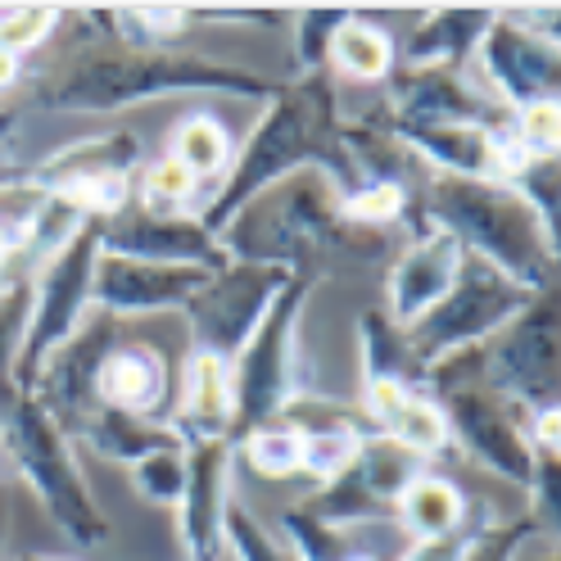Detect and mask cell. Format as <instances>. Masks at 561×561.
<instances>
[{"instance_id":"7a4b0ae2","label":"cell","mask_w":561,"mask_h":561,"mask_svg":"<svg viewBox=\"0 0 561 561\" xmlns=\"http://www.w3.org/2000/svg\"><path fill=\"white\" fill-rule=\"evenodd\" d=\"M178 91H227L272 100L280 87L272 78H259L240 64H218L182 50H127V46H95L68 55L59 68L37 82L32 104L64 114H114L127 104H146Z\"/></svg>"},{"instance_id":"9a60e30c","label":"cell","mask_w":561,"mask_h":561,"mask_svg":"<svg viewBox=\"0 0 561 561\" xmlns=\"http://www.w3.org/2000/svg\"><path fill=\"white\" fill-rule=\"evenodd\" d=\"M118 340H123V331H118L114 312L91 308L87 322L42 363L37 380H32V394L55 416V426L64 435H78L82 421L95 412V376H100L104 354H110Z\"/></svg>"},{"instance_id":"4dcf8cb0","label":"cell","mask_w":561,"mask_h":561,"mask_svg":"<svg viewBox=\"0 0 561 561\" xmlns=\"http://www.w3.org/2000/svg\"><path fill=\"white\" fill-rule=\"evenodd\" d=\"M236 448L244 453V462H250L259 476H272V480L299 476V431L286 426V421L259 426L254 435H244Z\"/></svg>"},{"instance_id":"b9f144b4","label":"cell","mask_w":561,"mask_h":561,"mask_svg":"<svg viewBox=\"0 0 561 561\" xmlns=\"http://www.w3.org/2000/svg\"><path fill=\"white\" fill-rule=\"evenodd\" d=\"M484 520H467L458 535H444V539H421V543H412L399 561H462V552H467V543H471V535L480 530Z\"/></svg>"},{"instance_id":"ffe728a7","label":"cell","mask_w":561,"mask_h":561,"mask_svg":"<svg viewBox=\"0 0 561 561\" xmlns=\"http://www.w3.org/2000/svg\"><path fill=\"white\" fill-rule=\"evenodd\" d=\"M95 408H114L127 416L163 421L168 408V363L146 340H118L100 363Z\"/></svg>"},{"instance_id":"f6af8a7d","label":"cell","mask_w":561,"mask_h":561,"mask_svg":"<svg viewBox=\"0 0 561 561\" xmlns=\"http://www.w3.org/2000/svg\"><path fill=\"white\" fill-rule=\"evenodd\" d=\"M19 561H78V557H55V552H19Z\"/></svg>"},{"instance_id":"603a6c76","label":"cell","mask_w":561,"mask_h":561,"mask_svg":"<svg viewBox=\"0 0 561 561\" xmlns=\"http://www.w3.org/2000/svg\"><path fill=\"white\" fill-rule=\"evenodd\" d=\"M494 23V10H435L421 14L408 50H403V68H462L480 37Z\"/></svg>"},{"instance_id":"836d02e7","label":"cell","mask_w":561,"mask_h":561,"mask_svg":"<svg viewBox=\"0 0 561 561\" xmlns=\"http://www.w3.org/2000/svg\"><path fill=\"white\" fill-rule=\"evenodd\" d=\"M222 548L236 557V561H290L286 552L276 548V539L263 530V520L244 507L236 494L227 499L222 507Z\"/></svg>"},{"instance_id":"277c9868","label":"cell","mask_w":561,"mask_h":561,"mask_svg":"<svg viewBox=\"0 0 561 561\" xmlns=\"http://www.w3.org/2000/svg\"><path fill=\"white\" fill-rule=\"evenodd\" d=\"M431 227L448 231L462 244V254L484 259L525 290H552L557 272V236L539 222L507 182H476V178H439L426 191Z\"/></svg>"},{"instance_id":"ee69618b","label":"cell","mask_w":561,"mask_h":561,"mask_svg":"<svg viewBox=\"0 0 561 561\" xmlns=\"http://www.w3.org/2000/svg\"><path fill=\"white\" fill-rule=\"evenodd\" d=\"M19 73H23V55H14V50L0 46V91L14 87V82H19Z\"/></svg>"},{"instance_id":"9c48e42d","label":"cell","mask_w":561,"mask_h":561,"mask_svg":"<svg viewBox=\"0 0 561 561\" xmlns=\"http://www.w3.org/2000/svg\"><path fill=\"white\" fill-rule=\"evenodd\" d=\"M480 380L525 416L561 408V327L552 290L535 295L530 308L480 344Z\"/></svg>"},{"instance_id":"30bf717a","label":"cell","mask_w":561,"mask_h":561,"mask_svg":"<svg viewBox=\"0 0 561 561\" xmlns=\"http://www.w3.org/2000/svg\"><path fill=\"white\" fill-rule=\"evenodd\" d=\"M431 399L439 403L448 421V439H458L484 471H494L512 484H525V494H530L535 448L512 403H503L494 390H484V380L444 385V390H431Z\"/></svg>"},{"instance_id":"5b68a950","label":"cell","mask_w":561,"mask_h":561,"mask_svg":"<svg viewBox=\"0 0 561 561\" xmlns=\"http://www.w3.org/2000/svg\"><path fill=\"white\" fill-rule=\"evenodd\" d=\"M0 448H5L10 467L27 480L32 494H37L46 516L78 548H91L110 535V520H104L95 494L82 480L73 444L55 426V416L37 403V394L19 390V385L0 390Z\"/></svg>"},{"instance_id":"8fae6325","label":"cell","mask_w":561,"mask_h":561,"mask_svg":"<svg viewBox=\"0 0 561 561\" xmlns=\"http://www.w3.org/2000/svg\"><path fill=\"white\" fill-rule=\"evenodd\" d=\"M290 276L295 272L267 267V263H227L222 272L208 276V286L182 308L199 354L231 363L244 348V340L254 335V327L263 322L272 299L286 290Z\"/></svg>"},{"instance_id":"8992f818","label":"cell","mask_w":561,"mask_h":561,"mask_svg":"<svg viewBox=\"0 0 561 561\" xmlns=\"http://www.w3.org/2000/svg\"><path fill=\"white\" fill-rule=\"evenodd\" d=\"M312 280H318V272H295L286 290L263 312L254 335L231 358V435H227L231 448L259 426L280 421L286 403L304 394L295 380V322L312 295Z\"/></svg>"},{"instance_id":"6da1fadb","label":"cell","mask_w":561,"mask_h":561,"mask_svg":"<svg viewBox=\"0 0 561 561\" xmlns=\"http://www.w3.org/2000/svg\"><path fill=\"white\" fill-rule=\"evenodd\" d=\"M308 168L322 172L340 191V199L363 186V172L354 168L348 146H344V118H340V95H335L331 73H308L272 95V110L263 114L254 136L244 140L222 191L214 195V204H204L199 227L208 236H222L227 222L254 195H263L267 186L295 178V172H308Z\"/></svg>"},{"instance_id":"d6986e66","label":"cell","mask_w":561,"mask_h":561,"mask_svg":"<svg viewBox=\"0 0 561 561\" xmlns=\"http://www.w3.org/2000/svg\"><path fill=\"white\" fill-rule=\"evenodd\" d=\"M186 494L178 507V530L186 543V561H222V507L231 499L227 462L231 444H186Z\"/></svg>"},{"instance_id":"44dd1931","label":"cell","mask_w":561,"mask_h":561,"mask_svg":"<svg viewBox=\"0 0 561 561\" xmlns=\"http://www.w3.org/2000/svg\"><path fill=\"white\" fill-rule=\"evenodd\" d=\"M140 168V140L136 131H104L95 140H78L42 163L23 168V178L46 191V195H64L73 186H87V182H100V178H136Z\"/></svg>"},{"instance_id":"4316f807","label":"cell","mask_w":561,"mask_h":561,"mask_svg":"<svg viewBox=\"0 0 561 561\" xmlns=\"http://www.w3.org/2000/svg\"><path fill=\"white\" fill-rule=\"evenodd\" d=\"M358 340H363V380H403L408 390H426V367L408 354L403 331L385 318V308H367L358 322Z\"/></svg>"},{"instance_id":"4fadbf2b","label":"cell","mask_w":561,"mask_h":561,"mask_svg":"<svg viewBox=\"0 0 561 561\" xmlns=\"http://www.w3.org/2000/svg\"><path fill=\"white\" fill-rule=\"evenodd\" d=\"M499 110L516 114L525 104L557 100L561 87V50L552 37H539L512 10H494V23L476 46V78H471Z\"/></svg>"},{"instance_id":"7bdbcfd3","label":"cell","mask_w":561,"mask_h":561,"mask_svg":"<svg viewBox=\"0 0 561 561\" xmlns=\"http://www.w3.org/2000/svg\"><path fill=\"white\" fill-rule=\"evenodd\" d=\"M19 131V110L14 114H0V182H10L19 168H10V140Z\"/></svg>"},{"instance_id":"d6a6232c","label":"cell","mask_w":561,"mask_h":561,"mask_svg":"<svg viewBox=\"0 0 561 561\" xmlns=\"http://www.w3.org/2000/svg\"><path fill=\"white\" fill-rule=\"evenodd\" d=\"M195 186H199L195 172L182 168L172 154H163L140 172V208L146 214H182V204L195 195Z\"/></svg>"},{"instance_id":"60d3db41","label":"cell","mask_w":561,"mask_h":561,"mask_svg":"<svg viewBox=\"0 0 561 561\" xmlns=\"http://www.w3.org/2000/svg\"><path fill=\"white\" fill-rule=\"evenodd\" d=\"M55 23H59L55 10H10V14H0V46L23 55L32 46H42L55 32Z\"/></svg>"},{"instance_id":"cb8c5ba5","label":"cell","mask_w":561,"mask_h":561,"mask_svg":"<svg viewBox=\"0 0 561 561\" xmlns=\"http://www.w3.org/2000/svg\"><path fill=\"white\" fill-rule=\"evenodd\" d=\"M78 439H87L91 453L110 462H123V467H136L140 458H150V453H172L182 448L178 431L168 426V421H146V416H127V412H114V408H95Z\"/></svg>"},{"instance_id":"484cf974","label":"cell","mask_w":561,"mask_h":561,"mask_svg":"<svg viewBox=\"0 0 561 561\" xmlns=\"http://www.w3.org/2000/svg\"><path fill=\"white\" fill-rule=\"evenodd\" d=\"M327 73H331V78H348V82H385V78L394 73L390 32L376 27V23H367L363 14H348L344 27L331 37Z\"/></svg>"},{"instance_id":"f546056e","label":"cell","mask_w":561,"mask_h":561,"mask_svg":"<svg viewBox=\"0 0 561 561\" xmlns=\"http://www.w3.org/2000/svg\"><path fill=\"white\" fill-rule=\"evenodd\" d=\"M280 535L290 539L295 561H348L354 557L348 530H335V525L308 516L304 507H290L286 516H280Z\"/></svg>"},{"instance_id":"ba28073f","label":"cell","mask_w":561,"mask_h":561,"mask_svg":"<svg viewBox=\"0 0 561 561\" xmlns=\"http://www.w3.org/2000/svg\"><path fill=\"white\" fill-rule=\"evenodd\" d=\"M100 236H104V218H87L37 267V276H32V318H27V331H23L19 363H14L19 390H32L42 363L87 322L91 280H95V263H100Z\"/></svg>"},{"instance_id":"d4e9b609","label":"cell","mask_w":561,"mask_h":561,"mask_svg":"<svg viewBox=\"0 0 561 561\" xmlns=\"http://www.w3.org/2000/svg\"><path fill=\"white\" fill-rule=\"evenodd\" d=\"M467 499H462V489L444 480V476H431V471H421L408 489H403V499L394 507V520L403 525V535L412 543L421 539H444V535H458L462 525H467Z\"/></svg>"},{"instance_id":"e0dca14e","label":"cell","mask_w":561,"mask_h":561,"mask_svg":"<svg viewBox=\"0 0 561 561\" xmlns=\"http://www.w3.org/2000/svg\"><path fill=\"white\" fill-rule=\"evenodd\" d=\"M204 267H178V263H136L100 254L95 280H91V308L127 318V312H159V308H186L204 286Z\"/></svg>"},{"instance_id":"52a82bcc","label":"cell","mask_w":561,"mask_h":561,"mask_svg":"<svg viewBox=\"0 0 561 561\" xmlns=\"http://www.w3.org/2000/svg\"><path fill=\"white\" fill-rule=\"evenodd\" d=\"M535 299V290L516 286L512 276H503L499 267H489L484 259L476 254H462V267L453 276L448 295L416 318L403 340H408V354L421 363V367H435L462 348H476L484 344L494 331H503L516 312H525Z\"/></svg>"},{"instance_id":"74e56055","label":"cell","mask_w":561,"mask_h":561,"mask_svg":"<svg viewBox=\"0 0 561 561\" xmlns=\"http://www.w3.org/2000/svg\"><path fill=\"white\" fill-rule=\"evenodd\" d=\"M516 146L530 154V159H548L557 154V140H561V104L557 100H539V104H525V110L507 114Z\"/></svg>"},{"instance_id":"5bb4252c","label":"cell","mask_w":561,"mask_h":561,"mask_svg":"<svg viewBox=\"0 0 561 561\" xmlns=\"http://www.w3.org/2000/svg\"><path fill=\"white\" fill-rule=\"evenodd\" d=\"M380 114V110H376ZM507 110H499L462 68H394L385 78V127H494Z\"/></svg>"},{"instance_id":"1f68e13d","label":"cell","mask_w":561,"mask_h":561,"mask_svg":"<svg viewBox=\"0 0 561 561\" xmlns=\"http://www.w3.org/2000/svg\"><path fill=\"white\" fill-rule=\"evenodd\" d=\"M131 484L136 494L154 503V507H182L186 494V453L172 448V453H150L131 467Z\"/></svg>"},{"instance_id":"3957f363","label":"cell","mask_w":561,"mask_h":561,"mask_svg":"<svg viewBox=\"0 0 561 561\" xmlns=\"http://www.w3.org/2000/svg\"><path fill=\"white\" fill-rule=\"evenodd\" d=\"M218 240L231 263H267L286 272H318L322 259L371 263L390 244L385 231L348 222L340 191L312 168L254 195Z\"/></svg>"},{"instance_id":"e575fe53","label":"cell","mask_w":561,"mask_h":561,"mask_svg":"<svg viewBox=\"0 0 561 561\" xmlns=\"http://www.w3.org/2000/svg\"><path fill=\"white\" fill-rule=\"evenodd\" d=\"M535 535H548L535 516H516V520H499V525H494V520H484L480 530L471 535L462 561H512V557H516L525 543H530Z\"/></svg>"},{"instance_id":"d590c367","label":"cell","mask_w":561,"mask_h":561,"mask_svg":"<svg viewBox=\"0 0 561 561\" xmlns=\"http://www.w3.org/2000/svg\"><path fill=\"white\" fill-rule=\"evenodd\" d=\"M32 318V276L14 280V286L0 295V390L14 385V363L23 348V331Z\"/></svg>"},{"instance_id":"7dc6e473","label":"cell","mask_w":561,"mask_h":561,"mask_svg":"<svg viewBox=\"0 0 561 561\" xmlns=\"http://www.w3.org/2000/svg\"><path fill=\"white\" fill-rule=\"evenodd\" d=\"M0 272H5V259H0Z\"/></svg>"},{"instance_id":"f35d334b","label":"cell","mask_w":561,"mask_h":561,"mask_svg":"<svg viewBox=\"0 0 561 561\" xmlns=\"http://www.w3.org/2000/svg\"><path fill=\"white\" fill-rule=\"evenodd\" d=\"M348 10H308L295 19L299 27V42H295V59L304 68V78L308 73H327V55H331V37L344 27Z\"/></svg>"},{"instance_id":"2e32d148","label":"cell","mask_w":561,"mask_h":561,"mask_svg":"<svg viewBox=\"0 0 561 561\" xmlns=\"http://www.w3.org/2000/svg\"><path fill=\"white\" fill-rule=\"evenodd\" d=\"M100 254L136 259V263H178L222 272L231 259L218 236H208L199 218L186 214H146V208H123L118 218H104Z\"/></svg>"},{"instance_id":"bcb514c9","label":"cell","mask_w":561,"mask_h":561,"mask_svg":"<svg viewBox=\"0 0 561 561\" xmlns=\"http://www.w3.org/2000/svg\"><path fill=\"white\" fill-rule=\"evenodd\" d=\"M348 561H376V557H367V552H354V557H348Z\"/></svg>"},{"instance_id":"7c38bea8","label":"cell","mask_w":561,"mask_h":561,"mask_svg":"<svg viewBox=\"0 0 561 561\" xmlns=\"http://www.w3.org/2000/svg\"><path fill=\"white\" fill-rule=\"evenodd\" d=\"M421 471L426 467H421V458H412L408 448H399L385 435H367L363 448L354 453V462H348L335 480H327L312 499H304L299 507L308 516L335 525V530H354V525H363V520L394 516L403 489Z\"/></svg>"},{"instance_id":"83f0119b","label":"cell","mask_w":561,"mask_h":561,"mask_svg":"<svg viewBox=\"0 0 561 561\" xmlns=\"http://www.w3.org/2000/svg\"><path fill=\"white\" fill-rule=\"evenodd\" d=\"M380 435L385 439H394L399 448H408L412 458H435V453H444L453 439H448V421H444V412H439V403L426 394V390H412L408 399H403V408L385 421L380 426Z\"/></svg>"},{"instance_id":"ab89813d","label":"cell","mask_w":561,"mask_h":561,"mask_svg":"<svg viewBox=\"0 0 561 561\" xmlns=\"http://www.w3.org/2000/svg\"><path fill=\"white\" fill-rule=\"evenodd\" d=\"M557 182H561L557 154H548V159H525V168L507 182L525 204L535 208L539 222H543L552 236H557Z\"/></svg>"},{"instance_id":"8d00e7d4","label":"cell","mask_w":561,"mask_h":561,"mask_svg":"<svg viewBox=\"0 0 561 561\" xmlns=\"http://www.w3.org/2000/svg\"><path fill=\"white\" fill-rule=\"evenodd\" d=\"M340 204H344V218H348V222L380 231L385 222H399V218L408 214V191L394 186V182H367V186H358L354 195H344Z\"/></svg>"},{"instance_id":"7402d4cb","label":"cell","mask_w":561,"mask_h":561,"mask_svg":"<svg viewBox=\"0 0 561 561\" xmlns=\"http://www.w3.org/2000/svg\"><path fill=\"white\" fill-rule=\"evenodd\" d=\"M178 431L182 448L186 444H227L231 435V363L214 354L186 358V380H182V408L168 421Z\"/></svg>"},{"instance_id":"ac0fdd59","label":"cell","mask_w":561,"mask_h":561,"mask_svg":"<svg viewBox=\"0 0 561 561\" xmlns=\"http://www.w3.org/2000/svg\"><path fill=\"white\" fill-rule=\"evenodd\" d=\"M458 267H462V244L439 227H426L390 267V280H385V318L399 331H408L416 318H426L448 295Z\"/></svg>"},{"instance_id":"f1b7e54d","label":"cell","mask_w":561,"mask_h":561,"mask_svg":"<svg viewBox=\"0 0 561 561\" xmlns=\"http://www.w3.org/2000/svg\"><path fill=\"white\" fill-rule=\"evenodd\" d=\"M172 159L182 168H191L195 178H214V172H222L231 159V140H227L218 118L191 114L178 123V131H172Z\"/></svg>"}]
</instances>
